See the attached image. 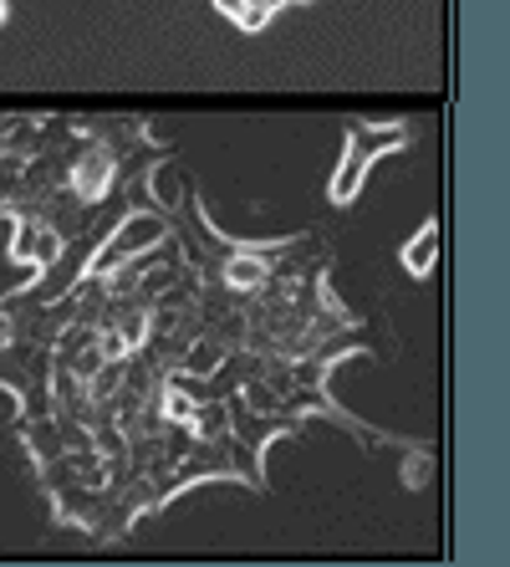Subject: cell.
<instances>
[{
    "label": "cell",
    "mask_w": 510,
    "mask_h": 567,
    "mask_svg": "<svg viewBox=\"0 0 510 567\" xmlns=\"http://www.w3.org/2000/svg\"><path fill=\"white\" fill-rule=\"evenodd\" d=\"M414 133H408V123H383V128H373V123H347L342 128V164L337 174H332V185H327V199L332 205H353L357 189H363L367 169L378 164L383 154H393V148H404Z\"/></svg>",
    "instance_id": "obj_1"
},
{
    "label": "cell",
    "mask_w": 510,
    "mask_h": 567,
    "mask_svg": "<svg viewBox=\"0 0 510 567\" xmlns=\"http://www.w3.org/2000/svg\"><path fill=\"white\" fill-rule=\"evenodd\" d=\"M174 230V220L169 215H154V210H133L128 220L113 230V236H103L97 240V251L87 256V266H82V277H113L128 256H138V251H148V246H158V240Z\"/></svg>",
    "instance_id": "obj_2"
},
{
    "label": "cell",
    "mask_w": 510,
    "mask_h": 567,
    "mask_svg": "<svg viewBox=\"0 0 510 567\" xmlns=\"http://www.w3.org/2000/svg\"><path fill=\"white\" fill-rule=\"evenodd\" d=\"M123 174V154L107 138H92V144L77 148V158L66 164V189L77 199H87V205H97V199L113 189V179Z\"/></svg>",
    "instance_id": "obj_3"
},
{
    "label": "cell",
    "mask_w": 510,
    "mask_h": 567,
    "mask_svg": "<svg viewBox=\"0 0 510 567\" xmlns=\"http://www.w3.org/2000/svg\"><path fill=\"white\" fill-rule=\"evenodd\" d=\"M184 179H189V174H184L179 158H158L154 169L144 174L148 199H154L158 215H169V220H174V210H179V199H184Z\"/></svg>",
    "instance_id": "obj_4"
},
{
    "label": "cell",
    "mask_w": 510,
    "mask_h": 567,
    "mask_svg": "<svg viewBox=\"0 0 510 567\" xmlns=\"http://www.w3.org/2000/svg\"><path fill=\"white\" fill-rule=\"evenodd\" d=\"M266 277H271V266H266L261 256H250V251H230L220 261V281L230 291H240V297H246V291H261Z\"/></svg>",
    "instance_id": "obj_5"
},
{
    "label": "cell",
    "mask_w": 510,
    "mask_h": 567,
    "mask_svg": "<svg viewBox=\"0 0 510 567\" xmlns=\"http://www.w3.org/2000/svg\"><path fill=\"white\" fill-rule=\"evenodd\" d=\"M434 261H439V225H419V236L404 246V271L408 277H429Z\"/></svg>",
    "instance_id": "obj_6"
},
{
    "label": "cell",
    "mask_w": 510,
    "mask_h": 567,
    "mask_svg": "<svg viewBox=\"0 0 510 567\" xmlns=\"http://www.w3.org/2000/svg\"><path fill=\"white\" fill-rule=\"evenodd\" d=\"M189 430H195V440H220L230 435V410H225V399H199L195 404V420H189Z\"/></svg>",
    "instance_id": "obj_7"
},
{
    "label": "cell",
    "mask_w": 510,
    "mask_h": 567,
    "mask_svg": "<svg viewBox=\"0 0 510 567\" xmlns=\"http://www.w3.org/2000/svg\"><path fill=\"white\" fill-rule=\"evenodd\" d=\"M15 220V236H11V261H21V266H31V246H37V230H41V220H46V215H31V210H15L11 215Z\"/></svg>",
    "instance_id": "obj_8"
},
{
    "label": "cell",
    "mask_w": 510,
    "mask_h": 567,
    "mask_svg": "<svg viewBox=\"0 0 510 567\" xmlns=\"http://www.w3.org/2000/svg\"><path fill=\"white\" fill-rule=\"evenodd\" d=\"M118 389H123V358H107L103 369L87 379V399H97V404H103V399H113Z\"/></svg>",
    "instance_id": "obj_9"
},
{
    "label": "cell",
    "mask_w": 510,
    "mask_h": 567,
    "mask_svg": "<svg viewBox=\"0 0 510 567\" xmlns=\"http://www.w3.org/2000/svg\"><path fill=\"white\" fill-rule=\"evenodd\" d=\"M429 475H434V461H429V450L424 445H408V461H404V486H429Z\"/></svg>",
    "instance_id": "obj_10"
},
{
    "label": "cell",
    "mask_w": 510,
    "mask_h": 567,
    "mask_svg": "<svg viewBox=\"0 0 510 567\" xmlns=\"http://www.w3.org/2000/svg\"><path fill=\"white\" fill-rule=\"evenodd\" d=\"M215 11H220V16H230V21H236V16L246 11V0H215Z\"/></svg>",
    "instance_id": "obj_11"
},
{
    "label": "cell",
    "mask_w": 510,
    "mask_h": 567,
    "mask_svg": "<svg viewBox=\"0 0 510 567\" xmlns=\"http://www.w3.org/2000/svg\"><path fill=\"white\" fill-rule=\"evenodd\" d=\"M0 21H6V0H0Z\"/></svg>",
    "instance_id": "obj_12"
},
{
    "label": "cell",
    "mask_w": 510,
    "mask_h": 567,
    "mask_svg": "<svg viewBox=\"0 0 510 567\" xmlns=\"http://www.w3.org/2000/svg\"><path fill=\"white\" fill-rule=\"evenodd\" d=\"M287 6H306V0H287Z\"/></svg>",
    "instance_id": "obj_13"
}]
</instances>
